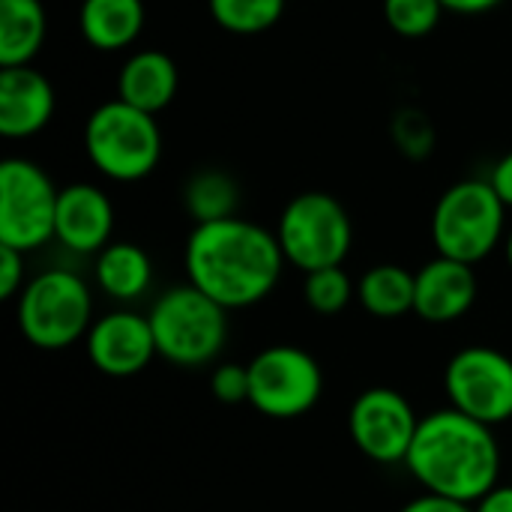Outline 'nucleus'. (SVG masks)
Listing matches in <instances>:
<instances>
[{"mask_svg":"<svg viewBox=\"0 0 512 512\" xmlns=\"http://www.w3.org/2000/svg\"><path fill=\"white\" fill-rule=\"evenodd\" d=\"M285 264L276 231L243 216L195 225L183 252L186 279L228 312L267 300Z\"/></svg>","mask_w":512,"mask_h":512,"instance_id":"1","label":"nucleus"},{"mask_svg":"<svg viewBox=\"0 0 512 512\" xmlns=\"http://www.w3.org/2000/svg\"><path fill=\"white\" fill-rule=\"evenodd\" d=\"M405 468L426 492L474 507L501 483V447L492 426L441 408L420 417Z\"/></svg>","mask_w":512,"mask_h":512,"instance_id":"2","label":"nucleus"},{"mask_svg":"<svg viewBox=\"0 0 512 512\" xmlns=\"http://www.w3.org/2000/svg\"><path fill=\"white\" fill-rule=\"evenodd\" d=\"M81 141L90 165L114 183H138L150 177L162 159V129L156 114L123 99L96 105L84 123Z\"/></svg>","mask_w":512,"mask_h":512,"instance_id":"3","label":"nucleus"},{"mask_svg":"<svg viewBox=\"0 0 512 512\" xmlns=\"http://www.w3.org/2000/svg\"><path fill=\"white\" fill-rule=\"evenodd\" d=\"M147 318L159 357L180 369L213 363L228 342V309L192 282L159 294Z\"/></svg>","mask_w":512,"mask_h":512,"instance_id":"4","label":"nucleus"},{"mask_svg":"<svg viewBox=\"0 0 512 512\" xmlns=\"http://www.w3.org/2000/svg\"><path fill=\"white\" fill-rule=\"evenodd\" d=\"M15 321L33 348L63 351L84 339L96 321L90 285L66 267L42 270L21 288Z\"/></svg>","mask_w":512,"mask_h":512,"instance_id":"5","label":"nucleus"},{"mask_svg":"<svg viewBox=\"0 0 512 512\" xmlns=\"http://www.w3.org/2000/svg\"><path fill=\"white\" fill-rule=\"evenodd\" d=\"M504 231L507 204L498 198L489 177L453 183L432 210V243L444 258L480 264L504 243Z\"/></svg>","mask_w":512,"mask_h":512,"instance_id":"6","label":"nucleus"},{"mask_svg":"<svg viewBox=\"0 0 512 512\" xmlns=\"http://www.w3.org/2000/svg\"><path fill=\"white\" fill-rule=\"evenodd\" d=\"M276 237L285 261L303 273H312L321 267H339L348 258L354 225L336 195L312 189L285 204Z\"/></svg>","mask_w":512,"mask_h":512,"instance_id":"7","label":"nucleus"},{"mask_svg":"<svg viewBox=\"0 0 512 512\" xmlns=\"http://www.w3.org/2000/svg\"><path fill=\"white\" fill-rule=\"evenodd\" d=\"M60 189L42 165L24 156L0 162V246L36 252L54 240Z\"/></svg>","mask_w":512,"mask_h":512,"instance_id":"8","label":"nucleus"},{"mask_svg":"<svg viewBox=\"0 0 512 512\" xmlns=\"http://www.w3.org/2000/svg\"><path fill=\"white\" fill-rule=\"evenodd\" d=\"M249 405L270 420L309 414L324 393L318 360L297 345H270L249 363Z\"/></svg>","mask_w":512,"mask_h":512,"instance_id":"9","label":"nucleus"},{"mask_svg":"<svg viewBox=\"0 0 512 512\" xmlns=\"http://www.w3.org/2000/svg\"><path fill=\"white\" fill-rule=\"evenodd\" d=\"M444 393L450 408L492 429L504 426L512 420V360L498 348L468 345L450 357Z\"/></svg>","mask_w":512,"mask_h":512,"instance_id":"10","label":"nucleus"},{"mask_svg":"<svg viewBox=\"0 0 512 512\" xmlns=\"http://www.w3.org/2000/svg\"><path fill=\"white\" fill-rule=\"evenodd\" d=\"M420 417L408 396L390 387L360 393L348 411V435L354 447L378 465H405Z\"/></svg>","mask_w":512,"mask_h":512,"instance_id":"11","label":"nucleus"},{"mask_svg":"<svg viewBox=\"0 0 512 512\" xmlns=\"http://www.w3.org/2000/svg\"><path fill=\"white\" fill-rule=\"evenodd\" d=\"M84 351L93 369L108 378H135L159 357L150 318L132 309L96 318L84 336Z\"/></svg>","mask_w":512,"mask_h":512,"instance_id":"12","label":"nucleus"},{"mask_svg":"<svg viewBox=\"0 0 512 512\" xmlns=\"http://www.w3.org/2000/svg\"><path fill=\"white\" fill-rule=\"evenodd\" d=\"M114 204L93 183H69L57 195L54 240L75 255H96L111 243Z\"/></svg>","mask_w":512,"mask_h":512,"instance_id":"13","label":"nucleus"},{"mask_svg":"<svg viewBox=\"0 0 512 512\" xmlns=\"http://www.w3.org/2000/svg\"><path fill=\"white\" fill-rule=\"evenodd\" d=\"M57 108L54 84L33 63L0 69V135L9 141L42 132Z\"/></svg>","mask_w":512,"mask_h":512,"instance_id":"14","label":"nucleus"},{"mask_svg":"<svg viewBox=\"0 0 512 512\" xmlns=\"http://www.w3.org/2000/svg\"><path fill=\"white\" fill-rule=\"evenodd\" d=\"M477 294L480 282L474 264L438 255L417 270L414 315H420L429 324H453L471 312Z\"/></svg>","mask_w":512,"mask_h":512,"instance_id":"15","label":"nucleus"},{"mask_svg":"<svg viewBox=\"0 0 512 512\" xmlns=\"http://www.w3.org/2000/svg\"><path fill=\"white\" fill-rule=\"evenodd\" d=\"M177 87H180L177 63L159 48H141L129 54L117 75V99L150 114L168 108L177 96Z\"/></svg>","mask_w":512,"mask_h":512,"instance_id":"16","label":"nucleus"},{"mask_svg":"<svg viewBox=\"0 0 512 512\" xmlns=\"http://www.w3.org/2000/svg\"><path fill=\"white\" fill-rule=\"evenodd\" d=\"M144 0H81L78 27L90 48L123 51L144 30Z\"/></svg>","mask_w":512,"mask_h":512,"instance_id":"17","label":"nucleus"},{"mask_svg":"<svg viewBox=\"0 0 512 512\" xmlns=\"http://www.w3.org/2000/svg\"><path fill=\"white\" fill-rule=\"evenodd\" d=\"M96 285L105 297L117 303L141 300L153 285V261L150 255L129 240H111L102 252H96Z\"/></svg>","mask_w":512,"mask_h":512,"instance_id":"18","label":"nucleus"},{"mask_svg":"<svg viewBox=\"0 0 512 512\" xmlns=\"http://www.w3.org/2000/svg\"><path fill=\"white\" fill-rule=\"evenodd\" d=\"M48 33L42 0H0V69L27 66Z\"/></svg>","mask_w":512,"mask_h":512,"instance_id":"19","label":"nucleus"},{"mask_svg":"<svg viewBox=\"0 0 512 512\" xmlns=\"http://www.w3.org/2000/svg\"><path fill=\"white\" fill-rule=\"evenodd\" d=\"M414 291L417 273L405 270L402 264H375L360 276L357 300L375 318H402L414 312Z\"/></svg>","mask_w":512,"mask_h":512,"instance_id":"20","label":"nucleus"},{"mask_svg":"<svg viewBox=\"0 0 512 512\" xmlns=\"http://www.w3.org/2000/svg\"><path fill=\"white\" fill-rule=\"evenodd\" d=\"M183 207L195 225L219 222L237 216L240 210V186L222 168H201L183 186Z\"/></svg>","mask_w":512,"mask_h":512,"instance_id":"21","label":"nucleus"},{"mask_svg":"<svg viewBox=\"0 0 512 512\" xmlns=\"http://www.w3.org/2000/svg\"><path fill=\"white\" fill-rule=\"evenodd\" d=\"M288 0H207L213 21L237 36H258L279 24Z\"/></svg>","mask_w":512,"mask_h":512,"instance_id":"22","label":"nucleus"},{"mask_svg":"<svg viewBox=\"0 0 512 512\" xmlns=\"http://www.w3.org/2000/svg\"><path fill=\"white\" fill-rule=\"evenodd\" d=\"M357 288L351 282V276L339 267H321L306 273L303 279V300L312 312L318 315H339L348 309V303L354 300Z\"/></svg>","mask_w":512,"mask_h":512,"instance_id":"23","label":"nucleus"},{"mask_svg":"<svg viewBox=\"0 0 512 512\" xmlns=\"http://www.w3.org/2000/svg\"><path fill=\"white\" fill-rule=\"evenodd\" d=\"M444 12L447 9L441 0H384V21L390 24L393 33L405 39L429 36Z\"/></svg>","mask_w":512,"mask_h":512,"instance_id":"24","label":"nucleus"},{"mask_svg":"<svg viewBox=\"0 0 512 512\" xmlns=\"http://www.w3.org/2000/svg\"><path fill=\"white\" fill-rule=\"evenodd\" d=\"M393 144L408 159H426L435 150V126L420 108H402L393 117Z\"/></svg>","mask_w":512,"mask_h":512,"instance_id":"25","label":"nucleus"},{"mask_svg":"<svg viewBox=\"0 0 512 512\" xmlns=\"http://www.w3.org/2000/svg\"><path fill=\"white\" fill-rule=\"evenodd\" d=\"M210 393L222 405L249 402V366L240 363H219L210 375Z\"/></svg>","mask_w":512,"mask_h":512,"instance_id":"26","label":"nucleus"},{"mask_svg":"<svg viewBox=\"0 0 512 512\" xmlns=\"http://www.w3.org/2000/svg\"><path fill=\"white\" fill-rule=\"evenodd\" d=\"M24 252L0 246V297L12 300L24 288Z\"/></svg>","mask_w":512,"mask_h":512,"instance_id":"27","label":"nucleus"},{"mask_svg":"<svg viewBox=\"0 0 512 512\" xmlns=\"http://www.w3.org/2000/svg\"><path fill=\"white\" fill-rule=\"evenodd\" d=\"M399 512H474L471 504H462V501H453V498H441V495H420L414 501H408Z\"/></svg>","mask_w":512,"mask_h":512,"instance_id":"28","label":"nucleus"},{"mask_svg":"<svg viewBox=\"0 0 512 512\" xmlns=\"http://www.w3.org/2000/svg\"><path fill=\"white\" fill-rule=\"evenodd\" d=\"M489 183L495 186V192L507 204V210H512V150L495 162V168L489 174Z\"/></svg>","mask_w":512,"mask_h":512,"instance_id":"29","label":"nucleus"},{"mask_svg":"<svg viewBox=\"0 0 512 512\" xmlns=\"http://www.w3.org/2000/svg\"><path fill=\"white\" fill-rule=\"evenodd\" d=\"M474 512H512V483H498L492 492H486L474 504Z\"/></svg>","mask_w":512,"mask_h":512,"instance_id":"30","label":"nucleus"},{"mask_svg":"<svg viewBox=\"0 0 512 512\" xmlns=\"http://www.w3.org/2000/svg\"><path fill=\"white\" fill-rule=\"evenodd\" d=\"M447 12H456V15H483V12H492L498 9L504 0H441Z\"/></svg>","mask_w":512,"mask_h":512,"instance_id":"31","label":"nucleus"},{"mask_svg":"<svg viewBox=\"0 0 512 512\" xmlns=\"http://www.w3.org/2000/svg\"><path fill=\"white\" fill-rule=\"evenodd\" d=\"M504 255H507V264H510L512 270V228L507 231V237H504Z\"/></svg>","mask_w":512,"mask_h":512,"instance_id":"32","label":"nucleus"}]
</instances>
